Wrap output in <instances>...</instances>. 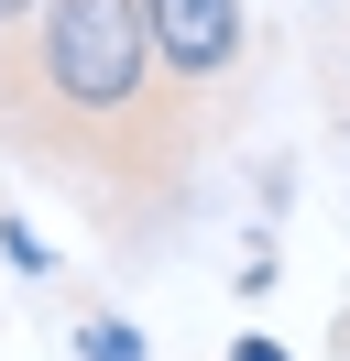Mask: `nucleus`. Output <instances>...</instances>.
Returning <instances> with one entry per match:
<instances>
[{"label": "nucleus", "instance_id": "nucleus-6", "mask_svg": "<svg viewBox=\"0 0 350 361\" xmlns=\"http://www.w3.org/2000/svg\"><path fill=\"white\" fill-rule=\"evenodd\" d=\"M33 11L44 0H0V33H33Z\"/></svg>", "mask_w": 350, "mask_h": 361}, {"label": "nucleus", "instance_id": "nucleus-2", "mask_svg": "<svg viewBox=\"0 0 350 361\" xmlns=\"http://www.w3.org/2000/svg\"><path fill=\"white\" fill-rule=\"evenodd\" d=\"M164 88H186L208 110V132L241 110V77H252V0H131Z\"/></svg>", "mask_w": 350, "mask_h": 361}, {"label": "nucleus", "instance_id": "nucleus-3", "mask_svg": "<svg viewBox=\"0 0 350 361\" xmlns=\"http://www.w3.org/2000/svg\"><path fill=\"white\" fill-rule=\"evenodd\" d=\"M77 350L88 361H143V329L131 317H77Z\"/></svg>", "mask_w": 350, "mask_h": 361}, {"label": "nucleus", "instance_id": "nucleus-5", "mask_svg": "<svg viewBox=\"0 0 350 361\" xmlns=\"http://www.w3.org/2000/svg\"><path fill=\"white\" fill-rule=\"evenodd\" d=\"M230 361H296V350H284V339H262V329H252V339H241Z\"/></svg>", "mask_w": 350, "mask_h": 361}, {"label": "nucleus", "instance_id": "nucleus-1", "mask_svg": "<svg viewBox=\"0 0 350 361\" xmlns=\"http://www.w3.org/2000/svg\"><path fill=\"white\" fill-rule=\"evenodd\" d=\"M208 110L164 88L131 0H44L33 33H0V154L33 164L99 230H153L186 208Z\"/></svg>", "mask_w": 350, "mask_h": 361}, {"label": "nucleus", "instance_id": "nucleus-4", "mask_svg": "<svg viewBox=\"0 0 350 361\" xmlns=\"http://www.w3.org/2000/svg\"><path fill=\"white\" fill-rule=\"evenodd\" d=\"M0 252H11V274H33V285L55 274V252H44V230H33V219H0Z\"/></svg>", "mask_w": 350, "mask_h": 361}]
</instances>
